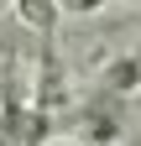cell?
<instances>
[{
	"label": "cell",
	"instance_id": "3",
	"mask_svg": "<svg viewBox=\"0 0 141 146\" xmlns=\"http://www.w3.org/2000/svg\"><path fill=\"white\" fill-rule=\"evenodd\" d=\"M52 146H78V141H52Z\"/></svg>",
	"mask_w": 141,
	"mask_h": 146
},
{
	"label": "cell",
	"instance_id": "2",
	"mask_svg": "<svg viewBox=\"0 0 141 146\" xmlns=\"http://www.w3.org/2000/svg\"><path fill=\"white\" fill-rule=\"evenodd\" d=\"M84 136H89L94 146H110V141L120 136V125H115L110 115H89V120H84Z\"/></svg>",
	"mask_w": 141,
	"mask_h": 146
},
{
	"label": "cell",
	"instance_id": "4",
	"mask_svg": "<svg viewBox=\"0 0 141 146\" xmlns=\"http://www.w3.org/2000/svg\"><path fill=\"white\" fill-rule=\"evenodd\" d=\"M0 146H11V141H5V136H0Z\"/></svg>",
	"mask_w": 141,
	"mask_h": 146
},
{
	"label": "cell",
	"instance_id": "1",
	"mask_svg": "<svg viewBox=\"0 0 141 146\" xmlns=\"http://www.w3.org/2000/svg\"><path fill=\"white\" fill-rule=\"evenodd\" d=\"M99 84L110 89V94H136V89H141V58H136V52H126V58H115L110 68L99 73Z\"/></svg>",
	"mask_w": 141,
	"mask_h": 146
}]
</instances>
